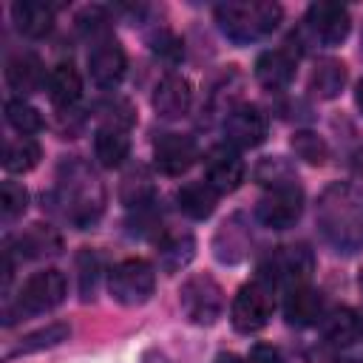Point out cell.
I'll return each mask as SVG.
<instances>
[{"label":"cell","mask_w":363,"mask_h":363,"mask_svg":"<svg viewBox=\"0 0 363 363\" xmlns=\"http://www.w3.org/2000/svg\"><path fill=\"white\" fill-rule=\"evenodd\" d=\"M6 119H9V125H11L14 130H20L23 136H26V133H34V130L43 128V116H40V111L31 108V105L23 102V99H11V102H6Z\"/></svg>","instance_id":"cell-29"},{"label":"cell","mask_w":363,"mask_h":363,"mask_svg":"<svg viewBox=\"0 0 363 363\" xmlns=\"http://www.w3.org/2000/svg\"><path fill=\"white\" fill-rule=\"evenodd\" d=\"M190 99H193V91H190V82L179 74H167L162 77V82L156 85L153 91V108L159 116L164 119H179L187 113L190 108Z\"/></svg>","instance_id":"cell-15"},{"label":"cell","mask_w":363,"mask_h":363,"mask_svg":"<svg viewBox=\"0 0 363 363\" xmlns=\"http://www.w3.org/2000/svg\"><path fill=\"white\" fill-rule=\"evenodd\" d=\"M335 363H357V360H335Z\"/></svg>","instance_id":"cell-41"},{"label":"cell","mask_w":363,"mask_h":363,"mask_svg":"<svg viewBox=\"0 0 363 363\" xmlns=\"http://www.w3.org/2000/svg\"><path fill=\"white\" fill-rule=\"evenodd\" d=\"M156 252H159L162 269L164 272H176V269H182V267L190 264V258L196 252V241L187 233H170V235H164L159 241V250Z\"/></svg>","instance_id":"cell-23"},{"label":"cell","mask_w":363,"mask_h":363,"mask_svg":"<svg viewBox=\"0 0 363 363\" xmlns=\"http://www.w3.org/2000/svg\"><path fill=\"white\" fill-rule=\"evenodd\" d=\"M199 159V147L190 136L182 133H162L153 145V162L164 176L187 173Z\"/></svg>","instance_id":"cell-11"},{"label":"cell","mask_w":363,"mask_h":363,"mask_svg":"<svg viewBox=\"0 0 363 363\" xmlns=\"http://www.w3.org/2000/svg\"><path fill=\"white\" fill-rule=\"evenodd\" d=\"M150 48H153L156 57H162V60H167V62H179L182 54H184L182 40H179L176 34H170L167 28H162V31H156V34L150 37Z\"/></svg>","instance_id":"cell-35"},{"label":"cell","mask_w":363,"mask_h":363,"mask_svg":"<svg viewBox=\"0 0 363 363\" xmlns=\"http://www.w3.org/2000/svg\"><path fill=\"white\" fill-rule=\"evenodd\" d=\"M68 326L65 323H48L45 329H37V332H31V335H26L6 357L11 360V357H17V354H31V352H40V349H48V346H57V343H62L65 337H68Z\"/></svg>","instance_id":"cell-27"},{"label":"cell","mask_w":363,"mask_h":363,"mask_svg":"<svg viewBox=\"0 0 363 363\" xmlns=\"http://www.w3.org/2000/svg\"><path fill=\"white\" fill-rule=\"evenodd\" d=\"M77 23H79V28H82L85 34H91V37L108 31V17H105L99 9H85V11L77 17Z\"/></svg>","instance_id":"cell-37"},{"label":"cell","mask_w":363,"mask_h":363,"mask_svg":"<svg viewBox=\"0 0 363 363\" xmlns=\"http://www.w3.org/2000/svg\"><path fill=\"white\" fill-rule=\"evenodd\" d=\"M111 298L116 303H125V306H139L145 303L150 295H153V286H156V272L147 261L142 258H128L122 264H116L111 269Z\"/></svg>","instance_id":"cell-5"},{"label":"cell","mask_w":363,"mask_h":363,"mask_svg":"<svg viewBox=\"0 0 363 363\" xmlns=\"http://www.w3.org/2000/svg\"><path fill=\"white\" fill-rule=\"evenodd\" d=\"M230 318H233V326L244 335L264 329L267 320L272 318V286L264 281L244 284L233 298Z\"/></svg>","instance_id":"cell-6"},{"label":"cell","mask_w":363,"mask_h":363,"mask_svg":"<svg viewBox=\"0 0 363 363\" xmlns=\"http://www.w3.org/2000/svg\"><path fill=\"white\" fill-rule=\"evenodd\" d=\"M182 309L193 323H213L224 309V292L210 275H193L179 292Z\"/></svg>","instance_id":"cell-8"},{"label":"cell","mask_w":363,"mask_h":363,"mask_svg":"<svg viewBox=\"0 0 363 363\" xmlns=\"http://www.w3.org/2000/svg\"><path fill=\"white\" fill-rule=\"evenodd\" d=\"M65 289H68V284H65V275L60 269H40L23 284V289L14 301V309L20 315L48 312V309L62 303Z\"/></svg>","instance_id":"cell-7"},{"label":"cell","mask_w":363,"mask_h":363,"mask_svg":"<svg viewBox=\"0 0 363 363\" xmlns=\"http://www.w3.org/2000/svg\"><path fill=\"white\" fill-rule=\"evenodd\" d=\"M150 199H153V184H150V179H147L142 170L128 173L125 182H122V201H125L128 207H145V204H150Z\"/></svg>","instance_id":"cell-31"},{"label":"cell","mask_w":363,"mask_h":363,"mask_svg":"<svg viewBox=\"0 0 363 363\" xmlns=\"http://www.w3.org/2000/svg\"><path fill=\"white\" fill-rule=\"evenodd\" d=\"M17 244H20L23 255H28V258L51 255V252H57V250H60V238H57L48 227H43V224H34L28 233H23Z\"/></svg>","instance_id":"cell-28"},{"label":"cell","mask_w":363,"mask_h":363,"mask_svg":"<svg viewBox=\"0 0 363 363\" xmlns=\"http://www.w3.org/2000/svg\"><path fill=\"white\" fill-rule=\"evenodd\" d=\"M37 162H40V145H37L31 136H20V139L6 142L3 167H6L9 173H26V170H31Z\"/></svg>","instance_id":"cell-26"},{"label":"cell","mask_w":363,"mask_h":363,"mask_svg":"<svg viewBox=\"0 0 363 363\" xmlns=\"http://www.w3.org/2000/svg\"><path fill=\"white\" fill-rule=\"evenodd\" d=\"M224 241H227V247L216 250L218 261H238L244 255V250H247V235H244V227H238V218H233L230 224H224L218 230L216 244H224Z\"/></svg>","instance_id":"cell-30"},{"label":"cell","mask_w":363,"mask_h":363,"mask_svg":"<svg viewBox=\"0 0 363 363\" xmlns=\"http://www.w3.org/2000/svg\"><path fill=\"white\" fill-rule=\"evenodd\" d=\"M216 363H247V360H241V357H235V354H218Z\"/></svg>","instance_id":"cell-39"},{"label":"cell","mask_w":363,"mask_h":363,"mask_svg":"<svg viewBox=\"0 0 363 363\" xmlns=\"http://www.w3.org/2000/svg\"><path fill=\"white\" fill-rule=\"evenodd\" d=\"M315 258L303 244H289V247H275L264 264H261V281L269 286H303L306 278L312 275Z\"/></svg>","instance_id":"cell-4"},{"label":"cell","mask_w":363,"mask_h":363,"mask_svg":"<svg viewBox=\"0 0 363 363\" xmlns=\"http://www.w3.org/2000/svg\"><path fill=\"white\" fill-rule=\"evenodd\" d=\"M306 26L315 34V40H320L326 45H337L346 40L352 20L340 3H312L306 9Z\"/></svg>","instance_id":"cell-12"},{"label":"cell","mask_w":363,"mask_h":363,"mask_svg":"<svg viewBox=\"0 0 363 363\" xmlns=\"http://www.w3.org/2000/svg\"><path fill=\"white\" fill-rule=\"evenodd\" d=\"M176 201H179V210L187 213L190 218H207L216 210L218 193L207 182H190L176 193Z\"/></svg>","instance_id":"cell-22"},{"label":"cell","mask_w":363,"mask_h":363,"mask_svg":"<svg viewBox=\"0 0 363 363\" xmlns=\"http://www.w3.org/2000/svg\"><path fill=\"white\" fill-rule=\"evenodd\" d=\"M216 20L230 40L252 43L278 28L281 6L278 3H221L216 6Z\"/></svg>","instance_id":"cell-3"},{"label":"cell","mask_w":363,"mask_h":363,"mask_svg":"<svg viewBox=\"0 0 363 363\" xmlns=\"http://www.w3.org/2000/svg\"><path fill=\"white\" fill-rule=\"evenodd\" d=\"M360 286H363V275H360Z\"/></svg>","instance_id":"cell-42"},{"label":"cell","mask_w":363,"mask_h":363,"mask_svg":"<svg viewBox=\"0 0 363 363\" xmlns=\"http://www.w3.org/2000/svg\"><path fill=\"white\" fill-rule=\"evenodd\" d=\"M292 150H295L298 159H303L309 164H323L326 162V142L312 130H298L292 136Z\"/></svg>","instance_id":"cell-32"},{"label":"cell","mask_w":363,"mask_h":363,"mask_svg":"<svg viewBox=\"0 0 363 363\" xmlns=\"http://www.w3.org/2000/svg\"><path fill=\"white\" fill-rule=\"evenodd\" d=\"M62 173H68L62 182H60V199L65 204V218L85 230L91 224H96V218L102 216V204H105V190L102 184L96 182V176L79 164V162H71L62 167Z\"/></svg>","instance_id":"cell-2"},{"label":"cell","mask_w":363,"mask_h":363,"mask_svg":"<svg viewBox=\"0 0 363 363\" xmlns=\"http://www.w3.org/2000/svg\"><path fill=\"white\" fill-rule=\"evenodd\" d=\"M284 315L292 326H312L323 318V298L318 289L312 286H295L286 292V301H284Z\"/></svg>","instance_id":"cell-17"},{"label":"cell","mask_w":363,"mask_h":363,"mask_svg":"<svg viewBox=\"0 0 363 363\" xmlns=\"http://www.w3.org/2000/svg\"><path fill=\"white\" fill-rule=\"evenodd\" d=\"M224 139L233 147H258L267 139V116L255 105H238L224 119Z\"/></svg>","instance_id":"cell-10"},{"label":"cell","mask_w":363,"mask_h":363,"mask_svg":"<svg viewBox=\"0 0 363 363\" xmlns=\"http://www.w3.org/2000/svg\"><path fill=\"white\" fill-rule=\"evenodd\" d=\"M26 207H28V190L17 182H3V187H0V213H3V218L11 221V218L23 216Z\"/></svg>","instance_id":"cell-34"},{"label":"cell","mask_w":363,"mask_h":363,"mask_svg":"<svg viewBox=\"0 0 363 363\" xmlns=\"http://www.w3.org/2000/svg\"><path fill=\"white\" fill-rule=\"evenodd\" d=\"M11 20L26 37H45L54 26V9L43 0H17L11 6Z\"/></svg>","instance_id":"cell-18"},{"label":"cell","mask_w":363,"mask_h":363,"mask_svg":"<svg viewBox=\"0 0 363 363\" xmlns=\"http://www.w3.org/2000/svg\"><path fill=\"white\" fill-rule=\"evenodd\" d=\"M323 335L332 346H352L360 335H363V320L354 309L349 306H340V309H332L323 320Z\"/></svg>","instance_id":"cell-20"},{"label":"cell","mask_w":363,"mask_h":363,"mask_svg":"<svg viewBox=\"0 0 363 363\" xmlns=\"http://www.w3.org/2000/svg\"><path fill=\"white\" fill-rule=\"evenodd\" d=\"M128 150H130V142L122 130L116 128H102L96 130L94 136V153L99 159L102 167H119L125 159H128Z\"/></svg>","instance_id":"cell-25"},{"label":"cell","mask_w":363,"mask_h":363,"mask_svg":"<svg viewBox=\"0 0 363 363\" xmlns=\"http://www.w3.org/2000/svg\"><path fill=\"white\" fill-rule=\"evenodd\" d=\"M295 77V57L284 48H275V51H264L258 60H255V79L269 88V91H278V88H286Z\"/></svg>","instance_id":"cell-16"},{"label":"cell","mask_w":363,"mask_h":363,"mask_svg":"<svg viewBox=\"0 0 363 363\" xmlns=\"http://www.w3.org/2000/svg\"><path fill=\"white\" fill-rule=\"evenodd\" d=\"M79 94H82L79 71L71 62L54 65L51 74H48V96H51V102L60 105V108H68V105H74L79 99Z\"/></svg>","instance_id":"cell-21"},{"label":"cell","mask_w":363,"mask_h":363,"mask_svg":"<svg viewBox=\"0 0 363 363\" xmlns=\"http://www.w3.org/2000/svg\"><path fill=\"white\" fill-rule=\"evenodd\" d=\"M96 278H99V258L91 250H85L79 255V292H82V298H91L94 295Z\"/></svg>","instance_id":"cell-36"},{"label":"cell","mask_w":363,"mask_h":363,"mask_svg":"<svg viewBox=\"0 0 363 363\" xmlns=\"http://www.w3.org/2000/svg\"><path fill=\"white\" fill-rule=\"evenodd\" d=\"M354 96H357V105H360V111H363V79H360V85H357V94H354Z\"/></svg>","instance_id":"cell-40"},{"label":"cell","mask_w":363,"mask_h":363,"mask_svg":"<svg viewBox=\"0 0 363 363\" xmlns=\"http://www.w3.org/2000/svg\"><path fill=\"white\" fill-rule=\"evenodd\" d=\"M43 79H45V68H43V62H40V57H34V54H14L9 62H6V82L14 88V91H20V94H34V91H40V85H43Z\"/></svg>","instance_id":"cell-19"},{"label":"cell","mask_w":363,"mask_h":363,"mask_svg":"<svg viewBox=\"0 0 363 363\" xmlns=\"http://www.w3.org/2000/svg\"><path fill=\"white\" fill-rule=\"evenodd\" d=\"M318 221L323 235L343 252L363 250V193L354 187H332L320 199Z\"/></svg>","instance_id":"cell-1"},{"label":"cell","mask_w":363,"mask_h":363,"mask_svg":"<svg viewBox=\"0 0 363 363\" xmlns=\"http://www.w3.org/2000/svg\"><path fill=\"white\" fill-rule=\"evenodd\" d=\"M303 210V193L298 184L272 187L255 207V218L269 230H286L301 218Z\"/></svg>","instance_id":"cell-9"},{"label":"cell","mask_w":363,"mask_h":363,"mask_svg":"<svg viewBox=\"0 0 363 363\" xmlns=\"http://www.w3.org/2000/svg\"><path fill=\"white\" fill-rule=\"evenodd\" d=\"M125 51L116 40H99L88 54V74L99 88H113L125 77Z\"/></svg>","instance_id":"cell-14"},{"label":"cell","mask_w":363,"mask_h":363,"mask_svg":"<svg viewBox=\"0 0 363 363\" xmlns=\"http://www.w3.org/2000/svg\"><path fill=\"white\" fill-rule=\"evenodd\" d=\"M204 182L216 190V193H233L241 182H244V162L241 156L221 145V147H213L204 159Z\"/></svg>","instance_id":"cell-13"},{"label":"cell","mask_w":363,"mask_h":363,"mask_svg":"<svg viewBox=\"0 0 363 363\" xmlns=\"http://www.w3.org/2000/svg\"><path fill=\"white\" fill-rule=\"evenodd\" d=\"M346 85V65L340 60H320L312 71L309 88L320 96V99H335Z\"/></svg>","instance_id":"cell-24"},{"label":"cell","mask_w":363,"mask_h":363,"mask_svg":"<svg viewBox=\"0 0 363 363\" xmlns=\"http://www.w3.org/2000/svg\"><path fill=\"white\" fill-rule=\"evenodd\" d=\"M255 179H258L261 184H267L269 190H272V187H284V184H295V173H292V167H289L281 156L264 159V162L258 164V170H255Z\"/></svg>","instance_id":"cell-33"},{"label":"cell","mask_w":363,"mask_h":363,"mask_svg":"<svg viewBox=\"0 0 363 363\" xmlns=\"http://www.w3.org/2000/svg\"><path fill=\"white\" fill-rule=\"evenodd\" d=\"M247 363H284V357H281V352H278L275 346H269V343H258V346L250 349Z\"/></svg>","instance_id":"cell-38"}]
</instances>
